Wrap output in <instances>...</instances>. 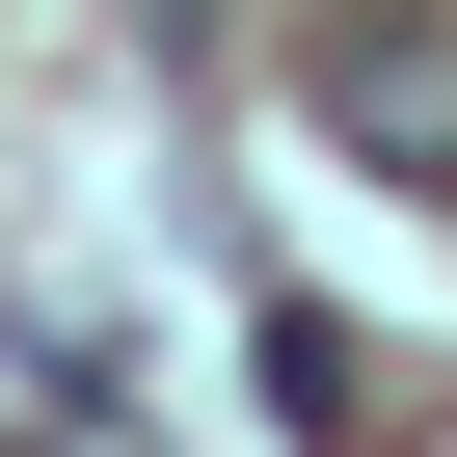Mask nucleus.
I'll return each mask as SVG.
<instances>
[{
    "mask_svg": "<svg viewBox=\"0 0 457 457\" xmlns=\"http://www.w3.org/2000/svg\"><path fill=\"white\" fill-rule=\"evenodd\" d=\"M0 457H135V430H108V403H54V430H0Z\"/></svg>",
    "mask_w": 457,
    "mask_h": 457,
    "instance_id": "nucleus-3",
    "label": "nucleus"
},
{
    "mask_svg": "<svg viewBox=\"0 0 457 457\" xmlns=\"http://www.w3.org/2000/svg\"><path fill=\"white\" fill-rule=\"evenodd\" d=\"M323 135L350 162H403V188H457V28H430V0H323Z\"/></svg>",
    "mask_w": 457,
    "mask_h": 457,
    "instance_id": "nucleus-1",
    "label": "nucleus"
},
{
    "mask_svg": "<svg viewBox=\"0 0 457 457\" xmlns=\"http://www.w3.org/2000/svg\"><path fill=\"white\" fill-rule=\"evenodd\" d=\"M270 403H296V457H377V403H350V323H270Z\"/></svg>",
    "mask_w": 457,
    "mask_h": 457,
    "instance_id": "nucleus-2",
    "label": "nucleus"
}]
</instances>
